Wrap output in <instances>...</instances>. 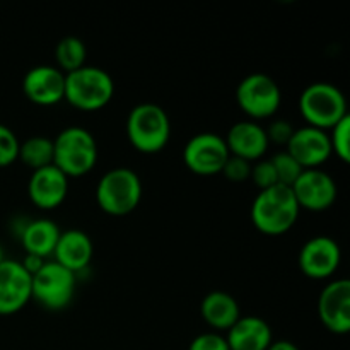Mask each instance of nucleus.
<instances>
[{
    "label": "nucleus",
    "mask_w": 350,
    "mask_h": 350,
    "mask_svg": "<svg viewBox=\"0 0 350 350\" xmlns=\"http://www.w3.org/2000/svg\"><path fill=\"white\" fill-rule=\"evenodd\" d=\"M3 260H7V258H5V252H3L2 245H0V263H2Z\"/></svg>",
    "instance_id": "33"
},
{
    "label": "nucleus",
    "mask_w": 350,
    "mask_h": 350,
    "mask_svg": "<svg viewBox=\"0 0 350 350\" xmlns=\"http://www.w3.org/2000/svg\"><path fill=\"white\" fill-rule=\"evenodd\" d=\"M299 111L310 126L328 132L349 116L347 99L330 82H313L299 96Z\"/></svg>",
    "instance_id": "6"
},
{
    "label": "nucleus",
    "mask_w": 350,
    "mask_h": 350,
    "mask_svg": "<svg viewBox=\"0 0 350 350\" xmlns=\"http://www.w3.org/2000/svg\"><path fill=\"white\" fill-rule=\"evenodd\" d=\"M188 350H229V345L224 335L217 332H207L197 335L188 345Z\"/></svg>",
    "instance_id": "29"
},
{
    "label": "nucleus",
    "mask_w": 350,
    "mask_h": 350,
    "mask_svg": "<svg viewBox=\"0 0 350 350\" xmlns=\"http://www.w3.org/2000/svg\"><path fill=\"white\" fill-rule=\"evenodd\" d=\"M318 318L328 332L345 335L350 332V282L332 280L318 297Z\"/></svg>",
    "instance_id": "12"
},
{
    "label": "nucleus",
    "mask_w": 350,
    "mask_h": 350,
    "mask_svg": "<svg viewBox=\"0 0 350 350\" xmlns=\"http://www.w3.org/2000/svg\"><path fill=\"white\" fill-rule=\"evenodd\" d=\"M75 289L77 275L53 260H46L33 275V299L50 311L67 308L74 299Z\"/></svg>",
    "instance_id": "8"
},
{
    "label": "nucleus",
    "mask_w": 350,
    "mask_h": 350,
    "mask_svg": "<svg viewBox=\"0 0 350 350\" xmlns=\"http://www.w3.org/2000/svg\"><path fill=\"white\" fill-rule=\"evenodd\" d=\"M226 176V180L232 181V183H243V181L250 180V174H252V163L245 159H239V157L229 156L228 163L222 167V173Z\"/></svg>",
    "instance_id": "28"
},
{
    "label": "nucleus",
    "mask_w": 350,
    "mask_h": 350,
    "mask_svg": "<svg viewBox=\"0 0 350 350\" xmlns=\"http://www.w3.org/2000/svg\"><path fill=\"white\" fill-rule=\"evenodd\" d=\"M299 212L293 190L284 185H275L258 191L252 204L250 217L262 234L282 236L294 228Z\"/></svg>",
    "instance_id": "1"
},
{
    "label": "nucleus",
    "mask_w": 350,
    "mask_h": 350,
    "mask_svg": "<svg viewBox=\"0 0 350 350\" xmlns=\"http://www.w3.org/2000/svg\"><path fill=\"white\" fill-rule=\"evenodd\" d=\"M229 156L224 137L212 132L197 133L183 147L185 166L198 176L221 174Z\"/></svg>",
    "instance_id": "9"
},
{
    "label": "nucleus",
    "mask_w": 350,
    "mask_h": 350,
    "mask_svg": "<svg viewBox=\"0 0 350 350\" xmlns=\"http://www.w3.org/2000/svg\"><path fill=\"white\" fill-rule=\"evenodd\" d=\"M229 350H267L273 342L272 328L260 317H241L226 335Z\"/></svg>",
    "instance_id": "19"
},
{
    "label": "nucleus",
    "mask_w": 350,
    "mask_h": 350,
    "mask_svg": "<svg viewBox=\"0 0 350 350\" xmlns=\"http://www.w3.org/2000/svg\"><path fill=\"white\" fill-rule=\"evenodd\" d=\"M142 193V181L135 171L129 167H113L98 181L96 202L105 214L123 217L139 207Z\"/></svg>",
    "instance_id": "5"
},
{
    "label": "nucleus",
    "mask_w": 350,
    "mask_h": 350,
    "mask_svg": "<svg viewBox=\"0 0 350 350\" xmlns=\"http://www.w3.org/2000/svg\"><path fill=\"white\" fill-rule=\"evenodd\" d=\"M267 350H299V347L289 340H273Z\"/></svg>",
    "instance_id": "32"
},
{
    "label": "nucleus",
    "mask_w": 350,
    "mask_h": 350,
    "mask_svg": "<svg viewBox=\"0 0 350 350\" xmlns=\"http://www.w3.org/2000/svg\"><path fill=\"white\" fill-rule=\"evenodd\" d=\"M294 126L291 125V122L287 120H275V122L270 123L269 126L265 129L267 132V139L269 142L277 144V146H287L294 133Z\"/></svg>",
    "instance_id": "30"
},
{
    "label": "nucleus",
    "mask_w": 350,
    "mask_h": 350,
    "mask_svg": "<svg viewBox=\"0 0 350 350\" xmlns=\"http://www.w3.org/2000/svg\"><path fill=\"white\" fill-rule=\"evenodd\" d=\"M68 193V178L58 167L51 166L31 173L27 195L33 205L41 211H53L60 207Z\"/></svg>",
    "instance_id": "16"
},
{
    "label": "nucleus",
    "mask_w": 350,
    "mask_h": 350,
    "mask_svg": "<svg viewBox=\"0 0 350 350\" xmlns=\"http://www.w3.org/2000/svg\"><path fill=\"white\" fill-rule=\"evenodd\" d=\"M98 163L94 135L82 126H67L53 139V166L67 178H81Z\"/></svg>",
    "instance_id": "4"
},
{
    "label": "nucleus",
    "mask_w": 350,
    "mask_h": 350,
    "mask_svg": "<svg viewBox=\"0 0 350 350\" xmlns=\"http://www.w3.org/2000/svg\"><path fill=\"white\" fill-rule=\"evenodd\" d=\"M19 146L21 142L16 133L0 123V167L12 166L16 163L19 157Z\"/></svg>",
    "instance_id": "26"
},
{
    "label": "nucleus",
    "mask_w": 350,
    "mask_h": 350,
    "mask_svg": "<svg viewBox=\"0 0 350 350\" xmlns=\"http://www.w3.org/2000/svg\"><path fill=\"white\" fill-rule=\"evenodd\" d=\"M46 263V260L40 258V256H34V255H26L24 256V260L21 262V265H23V269L26 270L27 273H29L31 277L34 275V273L38 272V270L41 269V267Z\"/></svg>",
    "instance_id": "31"
},
{
    "label": "nucleus",
    "mask_w": 350,
    "mask_h": 350,
    "mask_svg": "<svg viewBox=\"0 0 350 350\" xmlns=\"http://www.w3.org/2000/svg\"><path fill=\"white\" fill-rule=\"evenodd\" d=\"M92 255H94V246L88 232L81 229H67L60 232V238L51 256H53V262L77 275L79 272L91 265Z\"/></svg>",
    "instance_id": "18"
},
{
    "label": "nucleus",
    "mask_w": 350,
    "mask_h": 350,
    "mask_svg": "<svg viewBox=\"0 0 350 350\" xmlns=\"http://www.w3.org/2000/svg\"><path fill=\"white\" fill-rule=\"evenodd\" d=\"M287 152L297 161L303 170H317L321 167L332 156V146L328 132L314 126H301L294 130Z\"/></svg>",
    "instance_id": "14"
},
{
    "label": "nucleus",
    "mask_w": 350,
    "mask_h": 350,
    "mask_svg": "<svg viewBox=\"0 0 350 350\" xmlns=\"http://www.w3.org/2000/svg\"><path fill=\"white\" fill-rule=\"evenodd\" d=\"M85 44L81 38L77 36H65L62 38L55 48V60H57V68L64 72L65 75L70 72L79 70L85 65Z\"/></svg>",
    "instance_id": "23"
},
{
    "label": "nucleus",
    "mask_w": 350,
    "mask_h": 350,
    "mask_svg": "<svg viewBox=\"0 0 350 350\" xmlns=\"http://www.w3.org/2000/svg\"><path fill=\"white\" fill-rule=\"evenodd\" d=\"M126 139L142 154H157L171 139V122L167 113L154 103L133 106L126 118Z\"/></svg>",
    "instance_id": "2"
},
{
    "label": "nucleus",
    "mask_w": 350,
    "mask_h": 350,
    "mask_svg": "<svg viewBox=\"0 0 350 350\" xmlns=\"http://www.w3.org/2000/svg\"><path fill=\"white\" fill-rule=\"evenodd\" d=\"M224 140L231 156L245 159L252 164L262 159L270 146L265 129L258 122H252V120L234 123Z\"/></svg>",
    "instance_id": "17"
},
{
    "label": "nucleus",
    "mask_w": 350,
    "mask_h": 350,
    "mask_svg": "<svg viewBox=\"0 0 350 350\" xmlns=\"http://www.w3.org/2000/svg\"><path fill=\"white\" fill-rule=\"evenodd\" d=\"M200 314L205 323L215 332H228L241 318L239 304L224 291H212L202 299Z\"/></svg>",
    "instance_id": "20"
},
{
    "label": "nucleus",
    "mask_w": 350,
    "mask_h": 350,
    "mask_svg": "<svg viewBox=\"0 0 350 350\" xmlns=\"http://www.w3.org/2000/svg\"><path fill=\"white\" fill-rule=\"evenodd\" d=\"M33 299V277L17 260L0 263V317L16 314Z\"/></svg>",
    "instance_id": "13"
},
{
    "label": "nucleus",
    "mask_w": 350,
    "mask_h": 350,
    "mask_svg": "<svg viewBox=\"0 0 350 350\" xmlns=\"http://www.w3.org/2000/svg\"><path fill=\"white\" fill-rule=\"evenodd\" d=\"M332 154H337L342 163H350V115L342 118L328 133Z\"/></svg>",
    "instance_id": "25"
},
{
    "label": "nucleus",
    "mask_w": 350,
    "mask_h": 350,
    "mask_svg": "<svg viewBox=\"0 0 350 350\" xmlns=\"http://www.w3.org/2000/svg\"><path fill=\"white\" fill-rule=\"evenodd\" d=\"M60 232L58 226L50 219H34L23 226V229L19 231V238L26 255H34L46 260L48 256L53 255Z\"/></svg>",
    "instance_id": "21"
},
{
    "label": "nucleus",
    "mask_w": 350,
    "mask_h": 350,
    "mask_svg": "<svg viewBox=\"0 0 350 350\" xmlns=\"http://www.w3.org/2000/svg\"><path fill=\"white\" fill-rule=\"evenodd\" d=\"M236 103L252 122L272 118L282 105V91L270 75L256 72L243 79L236 88Z\"/></svg>",
    "instance_id": "7"
},
{
    "label": "nucleus",
    "mask_w": 350,
    "mask_h": 350,
    "mask_svg": "<svg viewBox=\"0 0 350 350\" xmlns=\"http://www.w3.org/2000/svg\"><path fill=\"white\" fill-rule=\"evenodd\" d=\"M23 92L38 106H53L64 101L65 74L51 65H36L23 79Z\"/></svg>",
    "instance_id": "15"
},
{
    "label": "nucleus",
    "mask_w": 350,
    "mask_h": 350,
    "mask_svg": "<svg viewBox=\"0 0 350 350\" xmlns=\"http://www.w3.org/2000/svg\"><path fill=\"white\" fill-rule=\"evenodd\" d=\"M250 180L256 185V188H258L260 191L279 185L275 170H273V164L270 159H260L256 161V163H253Z\"/></svg>",
    "instance_id": "27"
},
{
    "label": "nucleus",
    "mask_w": 350,
    "mask_h": 350,
    "mask_svg": "<svg viewBox=\"0 0 350 350\" xmlns=\"http://www.w3.org/2000/svg\"><path fill=\"white\" fill-rule=\"evenodd\" d=\"M19 161L26 164L29 170H43L53 164V139L44 135H33L21 142Z\"/></svg>",
    "instance_id": "22"
},
{
    "label": "nucleus",
    "mask_w": 350,
    "mask_h": 350,
    "mask_svg": "<svg viewBox=\"0 0 350 350\" xmlns=\"http://www.w3.org/2000/svg\"><path fill=\"white\" fill-rule=\"evenodd\" d=\"M115 82L105 68L84 65L65 75L64 99L79 111H99L113 99Z\"/></svg>",
    "instance_id": "3"
},
{
    "label": "nucleus",
    "mask_w": 350,
    "mask_h": 350,
    "mask_svg": "<svg viewBox=\"0 0 350 350\" xmlns=\"http://www.w3.org/2000/svg\"><path fill=\"white\" fill-rule=\"evenodd\" d=\"M291 190H293L301 211L304 208L310 212L327 211L335 204L338 195L335 180L321 167L304 170L296 183L291 187Z\"/></svg>",
    "instance_id": "10"
},
{
    "label": "nucleus",
    "mask_w": 350,
    "mask_h": 350,
    "mask_svg": "<svg viewBox=\"0 0 350 350\" xmlns=\"http://www.w3.org/2000/svg\"><path fill=\"white\" fill-rule=\"evenodd\" d=\"M342 252L338 243L328 236L308 239L299 252V269L308 279L327 280L338 270Z\"/></svg>",
    "instance_id": "11"
},
{
    "label": "nucleus",
    "mask_w": 350,
    "mask_h": 350,
    "mask_svg": "<svg viewBox=\"0 0 350 350\" xmlns=\"http://www.w3.org/2000/svg\"><path fill=\"white\" fill-rule=\"evenodd\" d=\"M270 161H272L273 170H275L277 181H279V185H284V187H293L304 171L287 150L275 154Z\"/></svg>",
    "instance_id": "24"
}]
</instances>
